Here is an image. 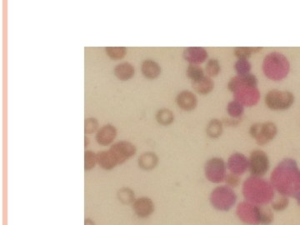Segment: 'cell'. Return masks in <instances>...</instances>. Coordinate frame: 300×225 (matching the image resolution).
<instances>
[{
	"mask_svg": "<svg viewBox=\"0 0 300 225\" xmlns=\"http://www.w3.org/2000/svg\"><path fill=\"white\" fill-rule=\"evenodd\" d=\"M263 70L265 76L274 81H279L288 75L289 63L282 53L273 52L265 58Z\"/></svg>",
	"mask_w": 300,
	"mask_h": 225,
	"instance_id": "3957f363",
	"label": "cell"
},
{
	"mask_svg": "<svg viewBox=\"0 0 300 225\" xmlns=\"http://www.w3.org/2000/svg\"><path fill=\"white\" fill-rule=\"evenodd\" d=\"M97 158H98V165L103 170L110 171L116 168L117 166H119L116 158L110 149L98 152L97 153Z\"/></svg>",
	"mask_w": 300,
	"mask_h": 225,
	"instance_id": "2e32d148",
	"label": "cell"
},
{
	"mask_svg": "<svg viewBox=\"0 0 300 225\" xmlns=\"http://www.w3.org/2000/svg\"><path fill=\"white\" fill-rule=\"evenodd\" d=\"M183 57L188 65H200L208 60L209 53L202 47H188L184 48Z\"/></svg>",
	"mask_w": 300,
	"mask_h": 225,
	"instance_id": "30bf717a",
	"label": "cell"
},
{
	"mask_svg": "<svg viewBox=\"0 0 300 225\" xmlns=\"http://www.w3.org/2000/svg\"><path fill=\"white\" fill-rule=\"evenodd\" d=\"M274 188L283 196L293 197L300 203V170L295 161L287 158L282 161L272 174Z\"/></svg>",
	"mask_w": 300,
	"mask_h": 225,
	"instance_id": "6da1fadb",
	"label": "cell"
},
{
	"mask_svg": "<svg viewBox=\"0 0 300 225\" xmlns=\"http://www.w3.org/2000/svg\"><path fill=\"white\" fill-rule=\"evenodd\" d=\"M288 203L289 200L288 197L282 195L281 198H277L272 202V208L275 211H283L288 207Z\"/></svg>",
	"mask_w": 300,
	"mask_h": 225,
	"instance_id": "4dcf8cb0",
	"label": "cell"
},
{
	"mask_svg": "<svg viewBox=\"0 0 300 225\" xmlns=\"http://www.w3.org/2000/svg\"><path fill=\"white\" fill-rule=\"evenodd\" d=\"M160 159L156 153L154 152H144L138 158V165L141 170L144 171H151L155 170L159 164Z\"/></svg>",
	"mask_w": 300,
	"mask_h": 225,
	"instance_id": "e0dca14e",
	"label": "cell"
},
{
	"mask_svg": "<svg viewBox=\"0 0 300 225\" xmlns=\"http://www.w3.org/2000/svg\"><path fill=\"white\" fill-rule=\"evenodd\" d=\"M255 224L269 225L274 220V214L269 207L254 205Z\"/></svg>",
	"mask_w": 300,
	"mask_h": 225,
	"instance_id": "5bb4252c",
	"label": "cell"
},
{
	"mask_svg": "<svg viewBox=\"0 0 300 225\" xmlns=\"http://www.w3.org/2000/svg\"><path fill=\"white\" fill-rule=\"evenodd\" d=\"M88 144H89V139H88V138H87V137H85V138H84V147L87 148V147L88 146Z\"/></svg>",
	"mask_w": 300,
	"mask_h": 225,
	"instance_id": "836d02e7",
	"label": "cell"
},
{
	"mask_svg": "<svg viewBox=\"0 0 300 225\" xmlns=\"http://www.w3.org/2000/svg\"><path fill=\"white\" fill-rule=\"evenodd\" d=\"M177 105L184 111L194 110L198 106V100L195 94L188 90H183L175 98Z\"/></svg>",
	"mask_w": 300,
	"mask_h": 225,
	"instance_id": "7c38bea8",
	"label": "cell"
},
{
	"mask_svg": "<svg viewBox=\"0 0 300 225\" xmlns=\"http://www.w3.org/2000/svg\"><path fill=\"white\" fill-rule=\"evenodd\" d=\"M224 131V124L221 120L212 119L208 124L206 128V134L210 139H217L221 137Z\"/></svg>",
	"mask_w": 300,
	"mask_h": 225,
	"instance_id": "ffe728a7",
	"label": "cell"
},
{
	"mask_svg": "<svg viewBox=\"0 0 300 225\" xmlns=\"http://www.w3.org/2000/svg\"><path fill=\"white\" fill-rule=\"evenodd\" d=\"M193 90L201 95H207L215 89V82L212 78L205 75L203 79L198 81L191 82Z\"/></svg>",
	"mask_w": 300,
	"mask_h": 225,
	"instance_id": "d6986e66",
	"label": "cell"
},
{
	"mask_svg": "<svg viewBox=\"0 0 300 225\" xmlns=\"http://www.w3.org/2000/svg\"><path fill=\"white\" fill-rule=\"evenodd\" d=\"M99 127L98 121L95 118H88L84 120V133L85 134H93L97 133Z\"/></svg>",
	"mask_w": 300,
	"mask_h": 225,
	"instance_id": "f546056e",
	"label": "cell"
},
{
	"mask_svg": "<svg viewBox=\"0 0 300 225\" xmlns=\"http://www.w3.org/2000/svg\"><path fill=\"white\" fill-rule=\"evenodd\" d=\"M227 112H228V115L233 119L240 120V118L242 117V115L244 112V105L239 101L234 99L228 103Z\"/></svg>",
	"mask_w": 300,
	"mask_h": 225,
	"instance_id": "cb8c5ba5",
	"label": "cell"
},
{
	"mask_svg": "<svg viewBox=\"0 0 300 225\" xmlns=\"http://www.w3.org/2000/svg\"><path fill=\"white\" fill-rule=\"evenodd\" d=\"M110 150L116 158L119 165L124 164L125 162L133 158L137 153V148L131 142L122 140L112 144Z\"/></svg>",
	"mask_w": 300,
	"mask_h": 225,
	"instance_id": "ba28073f",
	"label": "cell"
},
{
	"mask_svg": "<svg viewBox=\"0 0 300 225\" xmlns=\"http://www.w3.org/2000/svg\"><path fill=\"white\" fill-rule=\"evenodd\" d=\"M118 131L114 125L108 124L100 128L96 133L95 140L101 146H109L116 139Z\"/></svg>",
	"mask_w": 300,
	"mask_h": 225,
	"instance_id": "8fae6325",
	"label": "cell"
},
{
	"mask_svg": "<svg viewBox=\"0 0 300 225\" xmlns=\"http://www.w3.org/2000/svg\"><path fill=\"white\" fill-rule=\"evenodd\" d=\"M205 74L210 78L218 76L221 72V65L219 60L210 59L205 65Z\"/></svg>",
	"mask_w": 300,
	"mask_h": 225,
	"instance_id": "484cf974",
	"label": "cell"
},
{
	"mask_svg": "<svg viewBox=\"0 0 300 225\" xmlns=\"http://www.w3.org/2000/svg\"><path fill=\"white\" fill-rule=\"evenodd\" d=\"M205 176L210 182L215 184L224 181L227 175V164L224 159L219 157L211 158L205 163Z\"/></svg>",
	"mask_w": 300,
	"mask_h": 225,
	"instance_id": "52a82bcc",
	"label": "cell"
},
{
	"mask_svg": "<svg viewBox=\"0 0 300 225\" xmlns=\"http://www.w3.org/2000/svg\"><path fill=\"white\" fill-rule=\"evenodd\" d=\"M295 98L291 92L273 89L265 94V103L267 107L274 111H284L290 108Z\"/></svg>",
	"mask_w": 300,
	"mask_h": 225,
	"instance_id": "277c9868",
	"label": "cell"
},
{
	"mask_svg": "<svg viewBox=\"0 0 300 225\" xmlns=\"http://www.w3.org/2000/svg\"><path fill=\"white\" fill-rule=\"evenodd\" d=\"M205 70L200 65H188L186 69V76L191 82L198 81L205 76Z\"/></svg>",
	"mask_w": 300,
	"mask_h": 225,
	"instance_id": "d4e9b609",
	"label": "cell"
},
{
	"mask_svg": "<svg viewBox=\"0 0 300 225\" xmlns=\"http://www.w3.org/2000/svg\"><path fill=\"white\" fill-rule=\"evenodd\" d=\"M224 181L226 183V186L229 188L238 187L239 184H240V179L238 177V175H234L233 173H228Z\"/></svg>",
	"mask_w": 300,
	"mask_h": 225,
	"instance_id": "1f68e13d",
	"label": "cell"
},
{
	"mask_svg": "<svg viewBox=\"0 0 300 225\" xmlns=\"http://www.w3.org/2000/svg\"><path fill=\"white\" fill-rule=\"evenodd\" d=\"M97 164H98L97 153L93 151L86 150L84 152V170L90 171L95 168Z\"/></svg>",
	"mask_w": 300,
	"mask_h": 225,
	"instance_id": "4316f807",
	"label": "cell"
},
{
	"mask_svg": "<svg viewBox=\"0 0 300 225\" xmlns=\"http://www.w3.org/2000/svg\"><path fill=\"white\" fill-rule=\"evenodd\" d=\"M278 134V128L274 123H256L251 125L250 136L259 145H265L271 142Z\"/></svg>",
	"mask_w": 300,
	"mask_h": 225,
	"instance_id": "5b68a950",
	"label": "cell"
},
{
	"mask_svg": "<svg viewBox=\"0 0 300 225\" xmlns=\"http://www.w3.org/2000/svg\"><path fill=\"white\" fill-rule=\"evenodd\" d=\"M117 199L123 205H132L136 197L133 189L129 187H122L117 191Z\"/></svg>",
	"mask_w": 300,
	"mask_h": 225,
	"instance_id": "44dd1931",
	"label": "cell"
},
{
	"mask_svg": "<svg viewBox=\"0 0 300 225\" xmlns=\"http://www.w3.org/2000/svg\"><path fill=\"white\" fill-rule=\"evenodd\" d=\"M259 80L253 74L232 78L228 83V89L235 95L236 100L243 103L244 107L255 106L259 101L258 89Z\"/></svg>",
	"mask_w": 300,
	"mask_h": 225,
	"instance_id": "7a4b0ae2",
	"label": "cell"
},
{
	"mask_svg": "<svg viewBox=\"0 0 300 225\" xmlns=\"http://www.w3.org/2000/svg\"><path fill=\"white\" fill-rule=\"evenodd\" d=\"M263 48L260 47H237L233 53L237 60H249L254 53H259Z\"/></svg>",
	"mask_w": 300,
	"mask_h": 225,
	"instance_id": "603a6c76",
	"label": "cell"
},
{
	"mask_svg": "<svg viewBox=\"0 0 300 225\" xmlns=\"http://www.w3.org/2000/svg\"><path fill=\"white\" fill-rule=\"evenodd\" d=\"M227 168L234 175H243L248 168V158L241 153H233L228 161Z\"/></svg>",
	"mask_w": 300,
	"mask_h": 225,
	"instance_id": "4fadbf2b",
	"label": "cell"
},
{
	"mask_svg": "<svg viewBox=\"0 0 300 225\" xmlns=\"http://www.w3.org/2000/svg\"><path fill=\"white\" fill-rule=\"evenodd\" d=\"M84 225H96L95 222L89 218H86L84 219Z\"/></svg>",
	"mask_w": 300,
	"mask_h": 225,
	"instance_id": "d6a6232c",
	"label": "cell"
},
{
	"mask_svg": "<svg viewBox=\"0 0 300 225\" xmlns=\"http://www.w3.org/2000/svg\"><path fill=\"white\" fill-rule=\"evenodd\" d=\"M141 72L146 79H155L161 75L162 69L160 64L155 60H145L141 65Z\"/></svg>",
	"mask_w": 300,
	"mask_h": 225,
	"instance_id": "9a60e30c",
	"label": "cell"
},
{
	"mask_svg": "<svg viewBox=\"0 0 300 225\" xmlns=\"http://www.w3.org/2000/svg\"><path fill=\"white\" fill-rule=\"evenodd\" d=\"M155 119L160 125H163V126H168L174 122V115L169 108H161L156 112Z\"/></svg>",
	"mask_w": 300,
	"mask_h": 225,
	"instance_id": "7402d4cb",
	"label": "cell"
},
{
	"mask_svg": "<svg viewBox=\"0 0 300 225\" xmlns=\"http://www.w3.org/2000/svg\"><path fill=\"white\" fill-rule=\"evenodd\" d=\"M105 51L107 55L113 60H122L127 53L125 47H106Z\"/></svg>",
	"mask_w": 300,
	"mask_h": 225,
	"instance_id": "f1b7e54d",
	"label": "cell"
},
{
	"mask_svg": "<svg viewBox=\"0 0 300 225\" xmlns=\"http://www.w3.org/2000/svg\"><path fill=\"white\" fill-rule=\"evenodd\" d=\"M299 204V205H300V203H299V204Z\"/></svg>",
	"mask_w": 300,
	"mask_h": 225,
	"instance_id": "e575fe53",
	"label": "cell"
},
{
	"mask_svg": "<svg viewBox=\"0 0 300 225\" xmlns=\"http://www.w3.org/2000/svg\"><path fill=\"white\" fill-rule=\"evenodd\" d=\"M114 74L120 81H128L135 75V69L130 63H122L115 66Z\"/></svg>",
	"mask_w": 300,
	"mask_h": 225,
	"instance_id": "ac0fdd59",
	"label": "cell"
},
{
	"mask_svg": "<svg viewBox=\"0 0 300 225\" xmlns=\"http://www.w3.org/2000/svg\"><path fill=\"white\" fill-rule=\"evenodd\" d=\"M251 69L252 66L248 60H237L234 65V70L238 76H243L250 74Z\"/></svg>",
	"mask_w": 300,
	"mask_h": 225,
	"instance_id": "83f0119b",
	"label": "cell"
},
{
	"mask_svg": "<svg viewBox=\"0 0 300 225\" xmlns=\"http://www.w3.org/2000/svg\"><path fill=\"white\" fill-rule=\"evenodd\" d=\"M270 167L269 156L260 149L252 151L248 158V170L254 178H262Z\"/></svg>",
	"mask_w": 300,
	"mask_h": 225,
	"instance_id": "8992f818",
	"label": "cell"
},
{
	"mask_svg": "<svg viewBox=\"0 0 300 225\" xmlns=\"http://www.w3.org/2000/svg\"><path fill=\"white\" fill-rule=\"evenodd\" d=\"M133 213L138 218H149L155 213V205L152 199L148 197L142 196L136 198L135 201L132 204Z\"/></svg>",
	"mask_w": 300,
	"mask_h": 225,
	"instance_id": "9c48e42d",
	"label": "cell"
}]
</instances>
